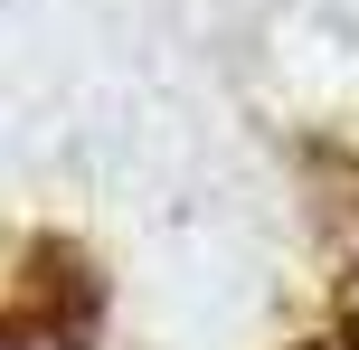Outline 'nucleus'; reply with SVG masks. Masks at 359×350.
Listing matches in <instances>:
<instances>
[{
	"instance_id": "obj_1",
	"label": "nucleus",
	"mask_w": 359,
	"mask_h": 350,
	"mask_svg": "<svg viewBox=\"0 0 359 350\" xmlns=\"http://www.w3.org/2000/svg\"><path fill=\"white\" fill-rule=\"evenodd\" d=\"M0 350H57V332H0Z\"/></svg>"
},
{
	"instance_id": "obj_2",
	"label": "nucleus",
	"mask_w": 359,
	"mask_h": 350,
	"mask_svg": "<svg viewBox=\"0 0 359 350\" xmlns=\"http://www.w3.org/2000/svg\"><path fill=\"white\" fill-rule=\"evenodd\" d=\"M322 350H359V332H350V341H322Z\"/></svg>"
}]
</instances>
